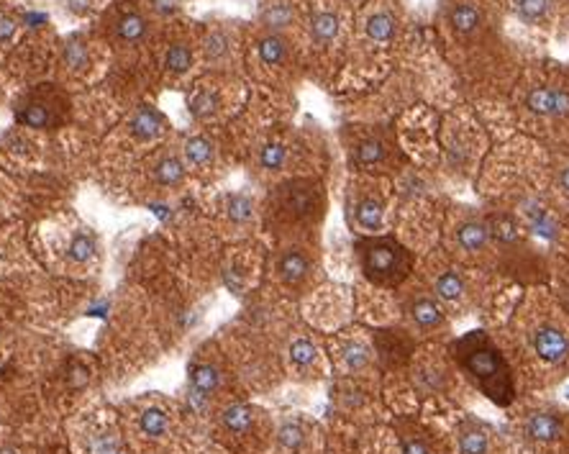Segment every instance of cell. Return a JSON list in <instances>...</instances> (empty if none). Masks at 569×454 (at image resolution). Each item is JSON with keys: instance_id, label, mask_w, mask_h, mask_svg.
<instances>
[{"instance_id": "cell-1", "label": "cell", "mask_w": 569, "mask_h": 454, "mask_svg": "<svg viewBox=\"0 0 569 454\" xmlns=\"http://www.w3.org/2000/svg\"><path fill=\"white\" fill-rule=\"evenodd\" d=\"M508 331L515 334L518 349L546 370L569 365V316L541 290L526 295Z\"/></svg>"}, {"instance_id": "cell-2", "label": "cell", "mask_w": 569, "mask_h": 454, "mask_svg": "<svg viewBox=\"0 0 569 454\" xmlns=\"http://www.w3.org/2000/svg\"><path fill=\"white\" fill-rule=\"evenodd\" d=\"M459 367L480 391L498 406H508L513 400V374L506 354L492 342L487 331L474 328L454 344Z\"/></svg>"}, {"instance_id": "cell-3", "label": "cell", "mask_w": 569, "mask_h": 454, "mask_svg": "<svg viewBox=\"0 0 569 454\" xmlns=\"http://www.w3.org/2000/svg\"><path fill=\"white\" fill-rule=\"evenodd\" d=\"M446 244L451 259L474 270H498V249L487 213L474 206H457L446 221Z\"/></svg>"}, {"instance_id": "cell-4", "label": "cell", "mask_w": 569, "mask_h": 454, "mask_svg": "<svg viewBox=\"0 0 569 454\" xmlns=\"http://www.w3.org/2000/svg\"><path fill=\"white\" fill-rule=\"evenodd\" d=\"M428 290L443 303L449 316H466L485 303V272L459 264L457 259L434 264L428 275Z\"/></svg>"}, {"instance_id": "cell-5", "label": "cell", "mask_w": 569, "mask_h": 454, "mask_svg": "<svg viewBox=\"0 0 569 454\" xmlns=\"http://www.w3.org/2000/svg\"><path fill=\"white\" fill-rule=\"evenodd\" d=\"M364 278L377 287H397L413 270L411 252L390 236H367L356 244Z\"/></svg>"}, {"instance_id": "cell-6", "label": "cell", "mask_w": 569, "mask_h": 454, "mask_svg": "<svg viewBox=\"0 0 569 454\" xmlns=\"http://www.w3.org/2000/svg\"><path fill=\"white\" fill-rule=\"evenodd\" d=\"M277 208L293 223H316L326 211V192L318 180L298 177L280 185L277 190Z\"/></svg>"}, {"instance_id": "cell-7", "label": "cell", "mask_w": 569, "mask_h": 454, "mask_svg": "<svg viewBox=\"0 0 569 454\" xmlns=\"http://www.w3.org/2000/svg\"><path fill=\"white\" fill-rule=\"evenodd\" d=\"M523 111L533 121L561 126L569 121V88L559 85V82L531 85L523 96Z\"/></svg>"}, {"instance_id": "cell-8", "label": "cell", "mask_w": 569, "mask_h": 454, "mask_svg": "<svg viewBox=\"0 0 569 454\" xmlns=\"http://www.w3.org/2000/svg\"><path fill=\"white\" fill-rule=\"evenodd\" d=\"M385 211H388V203L377 188L356 185L354 190L349 192V221L356 232L379 236L385 229Z\"/></svg>"}, {"instance_id": "cell-9", "label": "cell", "mask_w": 569, "mask_h": 454, "mask_svg": "<svg viewBox=\"0 0 569 454\" xmlns=\"http://www.w3.org/2000/svg\"><path fill=\"white\" fill-rule=\"evenodd\" d=\"M403 308H405L408 321H411V326L416 328V331H420V334L436 336V334L449 331V324H451L449 311L443 308V303L439 301L428 287L408 295Z\"/></svg>"}, {"instance_id": "cell-10", "label": "cell", "mask_w": 569, "mask_h": 454, "mask_svg": "<svg viewBox=\"0 0 569 454\" xmlns=\"http://www.w3.org/2000/svg\"><path fill=\"white\" fill-rule=\"evenodd\" d=\"M523 437L533 444H556L564 437V421L556 411H546V408L531 411L523 418Z\"/></svg>"}, {"instance_id": "cell-11", "label": "cell", "mask_w": 569, "mask_h": 454, "mask_svg": "<svg viewBox=\"0 0 569 454\" xmlns=\"http://www.w3.org/2000/svg\"><path fill=\"white\" fill-rule=\"evenodd\" d=\"M310 272H313V262L303 247H287L277 259V275L287 287H301L310 278Z\"/></svg>"}, {"instance_id": "cell-12", "label": "cell", "mask_w": 569, "mask_h": 454, "mask_svg": "<svg viewBox=\"0 0 569 454\" xmlns=\"http://www.w3.org/2000/svg\"><path fill=\"white\" fill-rule=\"evenodd\" d=\"M546 192L559 211H569V154L554 157L546 167Z\"/></svg>"}, {"instance_id": "cell-13", "label": "cell", "mask_w": 569, "mask_h": 454, "mask_svg": "<svg viewBox=\"0 0 569 454\" xmlns=\"http://www.w3.org/2000/svg\"><path fill=\"white\" fill-rule=\"evenodd\" d=\"M459 454H492V434L480 421H466L457 434Z\"/></svg>"}, {"instance_id": "cell-14", "label": "cell", "mask_w": 569, "mask_h": 454, "mask_svg": "<svg viewBox=\"0 0 569 454\" xmlns=\"http://www.w3.org/2000/svg\"><path fill=\"white\" fill-rule=\"evenodd\" d=\"M351 157H354V162L362 169H372L388 162L390 146L382 136H364V139H359V142L354 144Z\"/></svg>"}, {"instance_id": "cell-15", "label": "cell", "mask_w": 569, "mask_h": 454, "mask_svg": "<svg viewBox=\"0 0 569 454\" xmlns=\"http://www.w3.org/2000/svg\"><path fill=\"white\" fill-rule=\"evenodd\" d=\"M218 383H221V374L213 365H195L190 370V388H192V400L195 403H206L215 391H218Z\"/></svg>"}, {"instance_id": "cell-16", "label": "cell", "mask_w": 569, "mask_h": 454, "mask_svg": "<svg viewBox=\"0 0 569 454\" xmlns=\"http://www.w3.org/2000/svg\"><path fill=\"white\" fill-rule=\"evenodd\" d=\"M449 26L451 31L466 39V36H474V33L483 29V13L477 6L472 3H459L449 10Z\"/></svg>"}, {"instance_id": "cell-17", "label": "cell", "mask_w": 569, "mask_h": 454, "mask_svg": "<svg viewBox=\"0 0 569 454\" xmlns=\"http://www.w3.org/2000/svg\"><path fill=\"white\" fill-rule=\"evenodd\" d=\"M364 31H367V39L374 41V44H388V41L395 39L397 21L388 10H377V13H372V16L367 18Z\"/></svg>"}, {"instance_id": "cell-18", "label": "cell", "mask_w": 569, "mask_h": 454, "mask_svg": "<svg viewBox=\"0 0 569 454\" xmlns=\"http://www.w3.org/2000/svg\"><path fill=\"white\" fill-rule=\"evenodd\" d=\"M341 365L347 372H362L372 365V349L370 344H364L362 339H349L341 347Z\"/></svg>"}, {"instance_id": "cell-19", "label": "cell", "mask_w": 569, "mask_h": 454, "mask_svg": "<svg viewBox=\"0 0 569 454\" xmlns=\"http://www.w3.org/2000/svg\"><path fill=\"white\" fill-rule=\"evenodd\" d=\"M169 429H172V421H169L167 411H162V408L149 406V408H144L142 416H139V431H142L144 437L165 439L167 434H169Z\"/></svg>"}, {"instance_id": "cell-20", "label": "cell", "mask_w": 569, "mask_h": 454, "mask_svg": "<svg viewBox=\"0 0 569 454\" xmlns=\"http://www.w3.org/2000/svg\"><path fill=\"white\" fill-rule=\"evenodd\" d=\"M287 359H290V365H293L295 370H310V367H316V362H318L316 342L308 339V336H298V339H293L290 347H287Z\"/></svg>"}, {"instance_id": "cell-21", "label": "cell", "mask_w": 569, "mask_h": 454, "mask_svg": "<svg viewBox=\"0 0 569 454\" xmlns=\"http://www.w3.org/2000/svg\"><path fill=\"white\" fill-rule=\"evenodd\" d=\"M182 151H185V160L195 167H208L215 157V146L208 136H188Z\"/></svg>"}, {"instance_id": "cell-22", "label": "cell", "mask_w": 569, "mask_h": 454, "mask_svg": "<svg viewBox=\"0 0 569 454\" xmlns=\"http://www.w3.org/2000/svg\"><path fill=\"white\" fill-rule=\"evenodd\" d=\"M377 351L382 359H405L411 354V339L390 328V331L377 336Z\"/></svg>"}, {"instance_id": "cell-23", "label": "cell", "mask_w": 569, "mask_h": 454, "mask_svg": "<svg viewBox=\"0 0 569 454\" xmlns=\"http://www.w3.org/2000/svg\"><path fill=\"white\" fill-rule=\"evenodd\" d=\"M310 36H313V41H316L318 47L331 44V41L339 36V16L331 13V10L316 13L313 21H310Z\"/></svg>"}, {"instance_id": "cell-24", "label": "cell", "mask_w": 569, "mask_h": 454, "mask_svg": "<svg viewBox=\"0 0 569 454\" xmlns=\"http://www.w3.org/2000/svg\"><path fill=\"white\" fill-rule=\"evenodd\" d=\"M162 128H165L162 119H159L154 111H149V108L139 111L134 119H131V134H134L136 139H144V142L157 139V136L162 134Z\"/></svg>"}, {"instance_id": "cell-25", "label": "cell", "mask_w": 569, "mask_h": 454, "mask_svg": "<svg viewBox=\"0 0 569 454\" xmlns=\"http://www.w3.org/2000/svg\"><path fill=\"white\" fill-rule=\"evenodd\" d=\"M221 418H223V426L229 431H234V434H249L254 426V411L249 406H244V403L229 406L223 411Z\"/></svg>"}, {"instance_id": "cell-26", "label": "cell", "mask_w": 569, "mask_h": 454, "mask_svg": "<svg viewBox=\"0 0 569 454\" xmlns=\"http://www.w3.org/2000/svg\"><path fill=\"white\" fill-rule=\"evenodd\" d=\"M95 252H98V241L90 232H77L67 247V257L75 264H87L95 257Z\"/></svg>"}, {"instance_id": "cell-27", "label": "cell", "mask_w": 569, "mask_h": 454, "mask_svg": "<svg viewBox=\"0 0 569 454\" xmlns=\"http://www.w3.org/2000/svg\"><path fill=\"white\" fill-rule=\"evenodd\" d=\"M154 177H157L159 185L172 188V185L182 183V177H185V162H182L180 157H174V154H167V157H162V160L157 162Z\"/></svg>"}, {"instance_id": "cell-28", "label": "cell", "mask_w": 569, "mask_h": 454, "mask_svg": "<svg viewBox=\"0 0 569 454\" xmlns=\"http://www.w3.org/2000/svg\"><path fill=\"white\" fill-rule=\"evenodd\" d=\"M513 8L523 24H544L552 8V0H515Z\"/></svg>"}, {"instance_id": "cell-29", "label": "cell", "mask_w": 569, "mask_h": 454, "mask_svg": "<svg viewBox=\"0 0 569 454\" xmlns=\"http://www.w3.org/2000/svg\"><path fill=\"white\" fill-rule=\"evenodd\" d=\"M257 52H259L261 62L269 64V67H277V64H282L287 59V47H284V41L277 33H267L264 39H259Z\"/></svg>"}, {"instance_id": "cell-30", "label": "cell", "mask_w": 569, "mask_h": 454, "mask_svg": "<svg viewBox=\"0 0 569 454\" xmlns=\"http://www.w3.org/2000/svg\"><path fill=\"white\" fill-rule=\"evenodd\" d=\"M226 208H229V218L234 223H249L254 218V200L244 192H234L226 200Z\"/></svg>"}, {"instance_id": "cell-31", "label": "cell", "mask_w": 569, "mask_h": 454, "mask_svg": "<svg viewBox=\"0 0 569 454\" xmlns=\"http://www.w3.org/2000/svg\"><path fill=\"white\" fill-rule=\"evenodd\" d=\"M18 121L29 128H47V126H54V116L49 111L47 105L41 103H33V105H26L24 111L18 113Z\"/></svg>"}, {"instance_id": "cell-32", "label": "cell", "mask_w": 569, "mask_h": 454, "mask_svg": "<svg viewBox=\"0 0 569 454\" xmlns=\"http://www.w3.org/2000/svg\"><path fill=\"white\" fill-rule=\"evenodd\" d=\"M293 18H295V13H293V8H290V6H284V3H275V6H269V8L261 13V24L275 33V31H280V29H284V26L293 24Z\"/></svg>"}, {"instance_id": "cell-33", "label": "cell", "mask_w": 569, "mask_h": 454, "mask_svg": "<svg viewBox=\"0 0 569 454\" xmlns=\"http://www.w3.org/2000/svg\"><path fill=\"white\" fill-rule=\"evenodd\" d=\"M277 441H280V446L287 449V452H298V449H303V444H305V429H303L298 421L282 423L280 431H277Z\"/></svg>"}, {"instance_id": "cell-34", "label": "cell", "mask_w": 569, "mask_h": 454, "mask_svg": "<svg viewBox=\"0 0 569 454\" xmlns=\"http://www.w3.org/2000/svg\"><path fill=\"white\" fill-rule=\"evenodd\" d=\"M287 162V146L280 142H269L267 146H261V154H259V165L269 172H277V169L284 167Z\"/></svg>"}, {"instance_id": "cell-35", "label": "cell", "mask_w": 569, "mask_h": 454, "mask_svg": "<svg viewBox=\"0 0 569 454\" xmlns=\"http://www.w3.org/2000/svg\"><path fill=\"white\" fill-rule=\"evenodd\" d=\"M64 64L70 67V70L75 72H82L87 70V64H90V54H87V47L82 44L79 39H70L67 44H64Z\"/></svg>"}, {"instance_id": "cell-36", "label": "cell", "mask_w": 569, "mask_h": 454, "mask_svg": "<svg viewBox=\"0 0 569 454\" xmlns=\"http://www.w3.org/2000/svg\"><path fill=\"white\" fill-rule=\"evenodd\" d=\"M144 33H146V21L139 13H126L119 21V36L123 41H128V44L144 39Z\"/></svg>"}, {"instance_id": "cell-37", "label": "cell", "mask_w": 569, "mask_h": 454, "mask_svg": "<svg viewBox=\"0 0 569 454\" xmlns=\"http://www.w3.org/2000/svg\"><path fill=\"white\" fill-rule=\"evenodd\" d=\"M165 64H167V70H169V72L182 75V72H188L190 67H192V52H190L185 44H172V47L167 49Z\"/></svg>"}, {"instance_id": "cell-38", "label": "cell", "mask_w": 569, "mask_h": 454, "mask_svg": "<svg viewBox=\"0 0 569 454\" xmlns=\"http://www.w3.org/2000/svg\"><path fill=\"white\" fill-rule=\"evenodd\" d=\"M215 108H218V98H215L213 93H198V96L190 98V113H192L195 119L213 116Z\"/></svg>"}, {"instance_id": "cell-39", "label": "cell", "mask_w": 569, "mask_h": 454, "mask_svg": "<svg viewBox=\"0 0 569 454\" xmlns=\"http://www.w3.org/2000/svg\"><path fill=\"white\" fill-rule=\"evenodd\" d=\"M226 52H229V36L223 31H213L206 39V54L211 56V59H221Z\"/></svg>"}, {"instance_id": "cell-40", "label": "cell", "mask_w": 569, "mask_h": 454, "mask_svg": "<svg viewBox=\"0 0 569 454\" xmlns=\"http://www.w3.org/2000/svg\"><path fill=\"white\" fill-rule=\"evenodd\" d=\"M403 454H431V446L420 437H405L403 439Z\"/></svg>"}, {"instance_id": "cell-41", "label": "cell", "mask_w": 569, "mask_h": 454, "mask_svg": "<svg viewBox=\"0 0 569 454\" xmlns=\"http://www.w3.org/2000/svg\"><path fill=\"white\" fill-rule=\"evenodd\" d=\"M13 33H16V18L0 16V41L13 39Z\"/></svg>"}, {"instance_id": "cell-42", "label": "cell", "mask_w": 569, "mask_h": 454, "mask_svg": "<svg viewBox=\"0 0 569 454\" xmlns=\"http://www.w3.org/2000/svg\"><path fill=\"white\" fill-rule=\"evenodd\" d=\"M151 8L162 13V16H169V13L180 8V0H151Z\"/></svg>"}, {"instance_id": "cell-43", "label": "cell", "mask_w": 569, "mask_h": 454, "mask_svg": "<svg viewBox=\"0 0 569 454\" xmlns=\"http://www.w3.org/2000/svg\"><path fill=\"white\" fill-rule=\"evenodd\" d=\"M90 6H93V0H67V8H70L72 13H77V16L87 13Z\"/></svg>"}, {"instance_id": "cell-44", "label": "cell", "mask_w": 569, "mask_h": 454, "mask_svg": "<svg viewBox=\"0 0 569 454\" xmlns=\"http://www.w3.org/2000/svg\"><path fill=\"white\" fill-rule=\"evenodd\" d=\"M556 247H564L569 252V211L564 213V218H561V236H559V244Z\"/></svg>"}, {"instance_id": "cell-45", "label": "cell", "mask_w": 569, "mask_h": 454, "mask_svg": "<svg viewBox=\"0 0 569 454\" xmlns=\"http://www.w3.org/2000/svg\"><path fill=\"white\" fill-rule=\"evenodd\" d=\"M559 287H561V295L567 298V305H569V264L567 267H559Z\"/></svg>"}]
</instances>
